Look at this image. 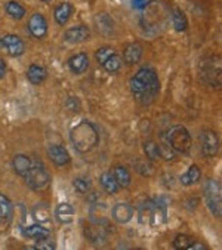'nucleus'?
<instances>
[{
  "mask_svg": "<svg viewBox=\"0 0 222 250\" xmlns=\"http://www.w3.org/2000/svg\"><path fill=\"white\" fill-rule=\"evenodd\" d=\"M160 90L158 76L153 68H141L131 80V92L136 103L142 105L151 104Z\"/></svg>",
  "mask_w": 222,
  "mask_h": 250,
  "instance_id": "obj_1",
  "label": "nucleus"
},
{
  "mask_svg": "<svg viewBox=\"0 0 222 250\" xmlns=\"http://www.w3.org/2000/svg\"><path fill=\"white\" fill-rule=\"evenodd\" d=\"M70 139L79 153H89L98 145L99 135L96 127L90 122L83 120L82 123H79L71 129Z\"/></svg>",
  "mask_w": 222,
  "mask_h": 250,
  "instance_id": "obj_2",
  "label": "nucleus"
},
{
  "mask_svg": "<svg viewBox=\"0 0 222 250\" xmlns=\"http://www.w3.org/2000/svg\"><path fill=\"white\" fill-rule=\"evenodd\" d=\"M204 200L212 215L219 219L222 215V188L219 181L209 179L204 184Z\"/></svg>",
  "mask_w": 222,
  "mask_h": 250,
  "instance_id": "obj_3",
  "label": "nucleus"
},
{
  "mask_svg": "<svg viewBox=\"0 0 222 250\" xmlns=\"http://www.w3.org/2000/svg\"><path fill=\"white\" fill-rule=\"evenodd\" d=\"M25 181H27V185L31 189L42 191L49 185L50 176L47 173L46 166L42 162L36 160V162H31V167H30L28 173L25 175Z\"/></svg>",
  "mask_w": 222,
  "mask_h": 250,
  "instance_id": "obj_4",
  "label": "nucleus"
},
{
  "mask_svg": "<svg viewBox=\"0 0 222 250\" xmlns=\"http://www.w3.org/2000/svg\"><path fill=\"white\" fill-rule=\"evenodd\" d=\"M168 142L172 146L174 151L185 154L190 151L191 148V136L190 132L184 127V126H174L169 132H168Z\"/></svg>",
  "mask_w": 222,
  "mask_h": 250,
  "instance_id": "obj_5",
  "label": "nucleus"
},
{
  "mask_svg": "<svg viewBox=\"0 0 222 250\" xmlns=\"http://www.w3.org/2000/svg\"><path fill=\"white\" fill-rule=\"evenodd\" d=\"M201 151L207 157H215L219 151V138L213 130H204L201 133Z\"/></svg>",
  "mask_w": 222,
  "mask_h": 250,
  "instance_id": "obj_6",
  "label": "nucleus"
},
{
  "mask_svg": "<svg viewBox=\"0 0 222 250\" xmlns=\"http://www.w3.org/2000/svg\"><path fill=\"white\" fill-rule=\"evenodd\" d=\"M2 46L6 49V51L12 55V57H21L25 52V44L21 40V37L15 36V34H6L2 39Z\"/></svg>",
  "mask_w": 222,
  "mask_h": 250,
  "instance_id": "obj_7",
  "label": "nucleus"
},
{
  "mask_svg": "<svg viewBox=\"0 0 222 250\" xmlns=\"http://www.w3.org/2000/svg\"><path fill=\"white\" fill-rule=\"evenodd\" d=\"M28 31L36 39L44 37L46 33H47V22H46L44 17L40 15V14H34L33 17H30V20H28Z\"/></svg>",
  "mask_w": 222,
  "mask_h": 250,
  "instance_id": "obj_8",
  "label": "nucleus"
},
{
  "mask_svg": "<svg viewBox=\"0 0 222 250\" xmlns=\"http://www.w3.org/2000/svg\"><path fill=\"white\" fill-rule=\"evenodd\" d=\"M90 37V30L86 25H77L66 30L64 33V40L68 43H83L88 42Z\"/></svg>",
  "mask_w": 222,
  "mask_h": 250,
  "instance_id": "obj_9",
  "label": "nucleus"
},
{
  "mask_svg": "<svg viewBox=\"0 0 222 250\" xmlns=\"http://www.w3.org/2000/svg\"><path fill=\"white\" fill-rule=\"evenodd\" d=\"M111 216L119 224H128L133 218V208L128 203H117L111 210Z\"/></svg>",
  "mask_w": 222,
  "mask_h": 250,
  "instance_id": "obj_10",
  "label": "nucleus"
},
{
  "mask_svg": "<svg viewBox=\"0 0 222 250\" xmlns=\"http://www.w3.org/2000/svg\"><path fill=\"white\" fill-rule=\"evenodd\" d=\"M47 156L57 166H66L67 163H70V154L61 145H50L47 148Z\"/></svg>",
  "mask_w": 222,
  "mask_h": 250,
  "instance_id": "obj_11",
  "label": "nucleus"
},
{
  "mask_svg": "<svg viewBox=\"0 0 222 250\" xmlns=\"http://www.w3.org/2000/svg\"><path fill=\"white\" fill-rule=\"evenodd\" d=\"M142 46L136 42L133 43H129L126 47H125V51H123V61L125 64L128 65H135L139 62L141 57H142Z\"/></svg>",
  "mask_w": 222,
  "mask_h": 250,
  "instance_id": "obj_12",
  "label": "nucleus"
},
{
  "mask_svg": "<svg viewBox=\"0 0 222 250\" xmlns=\"http://www.w3.org/2000/svg\"><path fill=\"white\" fill-rule=\"evenodd\" d=\"M73 12H74L73 5L68 3V2H63V3H60L57 8H55V11H53L55 21H57L58 25H66L68 22L70 17L73 15Z\"/></svg>",
  "mask_w": 222,
  "mask_h": 250,
  "instance_id": "obj_13",
  "label": "nucleus"
},
{
  "mask_svg": "<svg viewBox=\"0 0 222 250\" xmlns=\"http://www.w3.org/2000/svg\"><path fill=\"white\" fill-rule=\"evenodd\" d=\"M95 24L98 27V31L104 36H111L114 33V21L108 14H98L95 17Z\"/></svg>",
  "mask_w": 222,
  "mask_h": 250,
  "instance_id": "obj_14",
  "label": "nucleus"
},
{
  "mask_svg": "<svg viewBox=\"0 0 222 250\" xmlns=\"http://www.w3.org/2000/svg\"><path fill=\"white\" fill-rule=\"evenodd\" d=\"M68 67L74 74H83L89 68V58L85 52L73 55L68 60Z\"/></svg>",
  "mask_w": 222,
  "mask_h": 250,
  "instance_id": "obj_15",
  "label": "nucleus"
},
{
  "mask_svg": "<svg viewBox=\"0 0 222 250\" xmlns=\"http://www.w3.org/2000/svg\"><path fill=\"white\" fill-rule=\"evenodd\" d=\"M14 216V206L11 203V200L0 194V225H5L8 224Z\"/></svg>",
  "mask_w": 222,
  "mask_h": 250,
  "instance_id": "obj_16",
  "label": "nucleus"
},
{
  "mask_svg": "<svg viewBox=\"0 0 222 250\" xmlns=\"http://www.w3.org/2000/svg\"><path fill=\"white\" fill-rule=\"evenodd\" d=\"M55 218L61 224H70L74 218V209L68 203H61L55 209Z\"/></svg>",
  "mask_w": 222,
  "mask_h": 250,
  "instance_id": "obj_17",
  "label": "nucleus"
},
{
  "mask_svg": "<svg viewBox=\"0 0 222 250\" xmlns=\"http://www.w3.org/2000/svg\"><path fill=\"white\" fill-rule=\"evenodd\" d=\"M12 167H14V170H15L17 175L25 178V175L28 173V170L31 167V160L27 156H24V154H18V156L14 157Z\"/></svg>",
  "mask_w": 222,
  "mask_h": 250,
  "instance_id": "obj_18",
  "label": "nucleus"
},
{
  "mask_svg": "<svg viewBox=\"0 0 222 250\" xmlns=\"http://www.w3.org/2000/svg\"><path fill=\"white\" fill-rule=\"evenodd\" d=\"M99 184L102 187V189L107 192V194H116L119 191V185L113 176V173L110 172H104L99 178Z\"/></svg>",
  "mask_w": 222,
  "mask_h": 250,
  "instance_id": "obj_19",
  "label": "nucleus"
},
{
  "mask_svg": "<svg viewBox=\"0 0 222 250\" xmlns=\"http://www.w3.org/2000/svg\"><path fill=\"white\" fill-rule=\"evenodd\" d=\"M201 178V172H200V167L193 165L190 166V169L179 178V182L184 185V187H190V185H194L196 182H199Z\"/></svg>",
  "mask_w": 222,
  "mask_h": 250,
  "instance_id": "obj_20",
  "label": "nucleus"
},
{
  "mask_svg": "<svg viewBox=\"0 0 222 250\" xmlns=\"http://www.w3.org/2000/svg\"><path fill=\"white\" fill-rule=\"evenodd\" d=\"M27 79L33 83V84H40L44 82L46 79V70L37 64H31L27 70Z\"/></svg>",
  "mask_w": 222,
  "mask_h": 250,
  "instance_id": "obj_21",
  "label": "nucleus"
},
{
  "mask_svg": "<svg viewBox=\"0 0 222 250\" xmlns=\"http://www.w3.org/2000/svg\"><path fill=\"white\" fill-rule=\"evenodd\" d=\"M119 188H128L131 185V172L125 166H116L114 173H113Z\"/></svg>",
  "mask_w": 222,
  "mask_h": 250,
  "instance_id": "obj_22",
  "label": "nucleus"
},
{
  "mask_svg": "<svg viewBox=\"0 0 222 250\" xmlns=\"http://www.w3.org/2000/svg\"><path fill=\"white\" fill-rule=\"evenodd\" d=\"M132 166H133V169L139 173V175H142V176H151L153 173H154V166L151 165V162L147 159H136L135 162H132Z\"/></svg>",
  "mask_w": 222,
  "mask_h": 250,
  "instance_id": "obj_23",
  "label": "nucleus"
},
{
  "mask_svg": "<svg viewBox=\"0 0 222 250\" xmlns=\"http://www.w3.org/2000/svg\"><path fill=\"white\" fill-rule=\"evenodd\" d=\"M24 234H25L28 238L40 240V238L49 237V229H46V228H44V227H42L40 224H34V225H30L28 228H25Z\"/></svg>",
  "mask_w": 222,
  "mask_h": 250,
  "instance_id": "obj_24",
  "label": "nucleus"
},
{
  "mask_svg": "<svg viewBox=\"0 0 222 250\" xmlns=\"http://www.w3.org/2000/svg\"><path fill=\"white\" fill-rule=\"evenodd\" d=\"M85 234L88 235V238L92 241V243H95V244H98V243H104L105 241V238H107V235L104 234V231H102V228H101V225H93V227H89L88 229H85Z\"/></svg>",
  "mask_w": 222,
  "mask_h": 250,
  "instance_id": "obj_25",
  "label": "nucleus"
},
{
  "mask_svg": "<svg viewBox=\"0 0 222 250\" xmlns=\"http://www.w3.org/2000/svg\"><path fill=\"white\" fill-rule=\"evenodd\" d=\"M172 22L177 31H185L188 28V21L185 14L181 9H174L172 12Z\"/></svg>",
  "mask_w": 222,
  "mask_h": 250,
  "instance_id": "obj_26",
  "label": "nucleus"
},
{
  "mask_svg": "<svg viewBox=\"0 0 222 250\" xmlns=\"http://www.w3.org/2000/svg\"><path fill=\"white\" fill-rule=\"evenodd\" d=\"M144 153L150 162H154L160 159V145L154 141H147L144 142Z\"/></svg>",
  "mask_w": 222,
  "mask_h": 250,
  "instance_id": "obj_27",
  "label": "nucleus"
},
{
  "mask_svg": "<svg viewBox=\"0 0 222 250\" xmlns=\"http://www.w3.org/2000/svg\"><path fill=\"white\" fill-rule=\"evenodd\" d=\"M102 67H104V70H105L107 73H116V71H119L120 67H122V58H120L117 54L111 55V57L102 64Z\"/></svg>",
  "mask_w": 222,
  "mask_h": 250,
  "instance_id": "obj_28",
  "label": "nucleus"
},
{
  "mask_svg": "<svg viewBox=\"0 0 222 250\" xmlns=\"http://www.w3.org/2000/svg\"><path fill=\"white\" fill-rule=\"evenodd\" d=\"M5 9H6L8 15L14 20H21L25 15V9L18 2H8Z\"/></svg>",
  "mask_w": 222,
  "mask_h": 250,
  "instance_id": "obj_29",
  "label": "nucleus"
},
{
  "mask_svg": "<svg viewBox=\"0 0 222 250\" xmlns=\"http://www.w3.org/2000/svg\"><path fill=\"white\" fill-rule=\"evenodd\" d=\"M116 54V51L113 47H110V46H102V47H99L98 51L95 52V58H96V61H98V64H104L111 55H114Z\"/></svg>",
  "mask_w": 222,
  "mask_h": 250,
  "instance_id": "obj_30",
  "label": "nucleus"
},
{
  "mask_svg": "<svg viewBox=\"0 0 222 250\" xmlns=\"http://www.w3.org/2000/svg\"><path fill=\"white\" fill-rule=\"evenodd\" d=\"M193 241H194V240H193L190 235H187V234H179V235H177L175 240H174V247L178 249V250H187Z\"/></svg>",
  "mask_w": 222,
  "mask_h": 250,
  "instance_id": "obj_31",
  "label": "nucleus"
},
{
  "mask_svg": "<svg viewBox=\"0 0 222 250\" xmlns=\"http://www.w3.org/2000/svg\"><path fill=\"white\" fill-rule=\"evenodd\" d=\"M33 216L39 221V222H46L49 219V209L46 205H37L33 210Z\"/></svg>",
  "mask_w": 222,
  "mask_h": 250,
  "instance_id": "obj_32",
  "label": "nucleus"
},
{
  "mask_svg": "<svg viewBox=\"0 0 222 250\" xmlns=\"http://www.w3.org/2000/svg\"><path fill=\"white\" fill-rule=\"evenodd\" d=\"M73 187H74V189L77 192L85 194V192H88L90 189V182L88 179H85V178H76L73 181Z\"/></svg>",
  "mask_w": 222,
  "mask_h": 250,
  "instance_id": "obj_33",
  "label": "nucleus"
},
{
  "mask_svg": "<svg viewBox=\"0 0 222 250\" xmlns=\"http://www.w3.org/2000/svg\"><path fill=\"white\" fill-rule=\"evenodd\" d=\"M34 249H40V250H53V249H55V244L52 243V240H50L49 237H44V238L37 240Z\"/></svg>",
  "mask_w": 222,
  "mask_h": 250,
  "instance_id": "obj_34",
  "label": "nucleus"
},
{
  "mask_svg": "<svg viewBox=\"0 0 222 250\" xmlns=\"http://www.w3.org/2000/svg\"><path fill=\"white\" fill-rule=\"evenodd\" d=\"M204 249H206L204 244H201V243H194V241H193L187 250H204Z\"/></svg>",
  "mask_w": 222,
  "mask_h": 250,
  "instance_id": "obj_35",
  "label": "nucleus"
},
{
  "mask_svg": "<svg viewBox=\"0 0 222 250\" xmlns=\"http://www.w3.org/2000/svg\"><path fill=\"white\" fill-rule=\"evenodd\" d=\"M5 73H6V62L3 58H0V79H3Z\"/></svg>",
  "mask_w": 222,
  "mask_h": 250,
  "instance_id": "obj_36",
  "label": "nucleus"
},
{
  "mask_svg": "<svg viewBox=\"0 0 222 250\" xmlns=\"http://www.w3.org/2000/svg\"><path fill=\"white\" fill-rule=\"evenodd\" d=\"M133 5L135 8H142L145 5V0H133Z\"/></svg>",
  "mask_w": 222,
  "mask_h": 250,
  "instance_id": "obj_37",
  "label": "nucleus"
},
{
  "mask_svg": "<svg viewBox=\"0 0 222 250\" xmlns=\"http://www.w3.org/2000/svg\"><path fill=\"white\" fill-rule=\"evenodd\" d=\"M42 2H52V0H42Z\"/></svg>",
  "mask_w": 222,
  "mask_h": 250,
  "instance_id": "obj_38",
  "label": "nucleus"
}]
</instances>
